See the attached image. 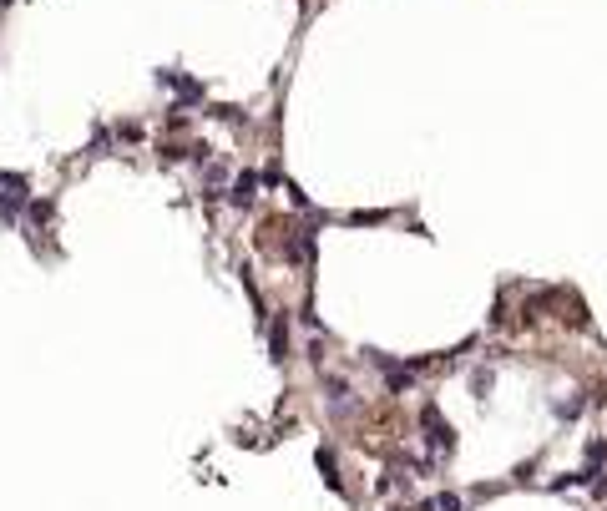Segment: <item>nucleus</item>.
<instances>
[{"label":"nucleus","mask_w":607,"mask_h":511,"mask_svg":"<svg viewBox=\"0 0 607 511\" xmlns=\"http://www.w3.org/2000/svg\"><path fill=\"white\" fill-rule=\"evenodd\" d=\"M21 208H31L26 178H16V173H0V218H6V223H16V213H21Z\"/></svg>","instance_id":"1"},{"label":"nucleus","mask_w":607,"mask_h":511,"mask_svg":"<svg viewBox=\"0 0 607 511\" xmlns=\"http://www.w3.org/2000/svg\"><path fill=\"white\" fill-rule=\"evenodd\" d=\"M253 198H258V178H253V173H238L233 188H228V203H233V208H248Z\"/></svg>","instance_id":"2"}]
</instances>
